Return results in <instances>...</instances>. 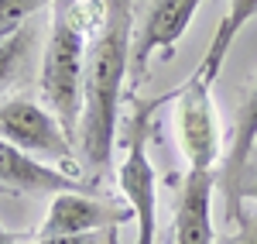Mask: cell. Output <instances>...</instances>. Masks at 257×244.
I'll return each mask as SVG.
<instances>
[{"label": "cell", "instance_id": "9c48e42d", "mask_svg": "<svg viewBox=\"0 0 257 244\" xmlns=\"http://www.w3.org/2000/svg\"><path fill=\"white\" fill-rule=\"evenodd\" d=\"M213 189L216 172L185 169L175 203V244H213Z\"/></svg>", "mask_w": 257, "mask_h": 244}, {"label": "cell", "instance_id": "7c38bea8", "mask_svg": "<svg viewBox=\"0 0 257 244\" xmlns=\"http://www.w3.org/2000/svg\"><path fill=\"white\" fill-rule=\"evenodd\" d=\"M35 45H38V24L28 21L18 31L0 38V97L28 76L31 62H35Z\"/></svg>", "mask_w": 257, "mask_h": 244}, {"label": "cell", "instance_id": "5bb4252c", "mask_svg": "<svg viewBox=\"0 0 257 244\" xmlns=\"http://www.w3.org/2000/svg\"><path fill=\"white\" fill-rule=\"evenodd\" d=\"M52 0H0V38L18 31L21 24L35 21L38 11H45Z\"/></svg>", "mask_w": 257, "mask_h": 244}, {"label": "cell", "instance_id": "9a60e30c", "mask_svg": "<svg viewBox=\"0 0 257 244\" xmlns=\"http://www.w3.org/2000/svg\"><path fill=\"white\" fill-rule=\"evenodd\" d=\"M237 234L230 237L226 244H257V213H250L247 206H240V213H237Z\"/></svg>", "mask_w": 257, "mask_h": 244}, {"label": "cell", "instance_id": "52a82bcc", "mask_svg": "<svg viewBox=\"0 0 257 244\" xmlns=\"http://www.w3.org/2000/svg\"><path fill=\"white\" fill-rule=\"evenodd\" d=\"M0 189L4 193H24V196H59V193H89L72 172H62L35 155L14 148L0 138Z\"/></svg>", "mask_w": 257, "mask_h": 244}, {"label": "cell", "instance_id": "e0dca14e", "mask_svg": "<svg viewBox=\"0 0 257 244\" xmlns=\"http://www.w3.org/2000/svg\"><path fill=\"white\" fill-rule=\"evenodd\" d=\"M0 244H14V237H11V234H7L4 227H0Z\"/></svg>", "mask_w": 257, "mask_h": 244}, {"label": "cell", "instance_id": "5b68a950", "mask_svg": "<svg viewBox=\"0 0 257 244\" xmlns=\"http://www.w3.org/2000/svg\"><path fill=\"white\" fill-rule=\"evenodd\" d=\"M175 138H178V151L189 162V169L216 172L223 138H219L213 86L199 76V69L175 93Z\"/></svg>", "mask_w": 257, "mask_h": 244}, {"label": "cell", "instance_id": "277c9868", "mask_svg": "<svg viewBox=\"0 0 257 244\" xmlns=\"http://www.w3.org/2000/svg\"><path fill=\"white\" fill-rule=\"evenodd\" d=\"M0 138L35 158H48L65 169H76V141L69 138L59 117L31 97L0 100Z\"/></svg>", "mask_w": 257, "mask_h": 244}, {"label": "cell", "instance_id": "8fae6325", "mask_svg": "<svg viewBox=\"0 0 257 244\" xmlns=\"http://www.w3.org/2000/svg\"><path fill=\"white\" fill-rule=\"evenodd\" d=\"M250 18H257V0H230V7H226L223 21H219V28L213 31V41H209V48H206V59L199 62V76L209 83V86L219 79L223 62H226L237 35L247 28Z\"/></svg>", "mask_w": 257, "mask_h": 244}, {"label": "cell", "instance_id": "3957f363", "mask_svg": "<svg viewBox=\"0 0 257 244\" xmlns=\"http://www.w3.org/2000/svg\"><path fill=\"white\" fill-rule=\"evenodd\" d=\"M165 100H172V97L138 103V110L131 114V124H127V151L117 169L120 193L138 224V244H155V237H158V176L148 158V138H151L155 114Z\"/></svg>", "mask_w": 257, "mask_h": 244}, {"label": "cell", "instance_id": "8992f818", "mask_svg": "<svg viewBox=\"0 0 257 244\" xmlns=\"http://www.w3.org/2000/svg\"><path fill=\"white\" fill-rule=\"evenodd\" d=\"M199 4L202 0H151L148 4V11L138 24V35H134V45H131V76H134V83H144L148 65L155 55H161V59L175 55V45L189 31Z\"/></svg>", "mask_w": 257, "mask_h": 244}, {"label": "cell", "instance_id": "6da1fadb", "mask_svg": "<svg viewBox=\"0 0 257 244\" xmlns=\"http://www.w3.org/2000/svg\"><path fill=\"white\" fill-rule=\"evenodd\" d=\"M131 24L134 0H103V21L89 41L86 79H82V114H79V158L93 183L110 176L113 144H117L123 79L131 72Z\"/></svg>", "mask_w": 257, "mask_h": 244}, {"label": "cell", "instance_id": "30bf717a", "mask_svg": "<svg viewBox=\"0 0 257 244\" xmlns=\"http://www.w3.org/2000/svg\"><path fill=\"white\" fill-rule=\"evenodd\" d=\"M254 148H257V79L237 107V121H233V131H230V148H226V158L219 165L216 186L223 189V196L233 189L240 169L247 165V158H250Z\"/></svg>", "mask_w": 257, "mask_h": 244}, {"label": "cell", "instance_id": "4fadbf2b", "mask_svg": "<svg viewBox=\"0 0 257 244\" xmlns=\"http://www.w3.org/2000/svg\"><path fill=\"white\" fill-rule=\"evenodd\" d=\"M243 200H254L257 203V148L250 151V158H247V165L240 169L237 183H233V189L223 196V203H226V220H237L240 206H243Z\"/></svg>", "mask_w": 257, "mask_h": 244}, {"label": "cell", "instance_id": "7a4b0ae2", "mask_svg": "<svg viewBox=\"0 0 257 244\" xmlns=\"http://www.w3.org/2000/svg\"><path fill=\"white\" fill-rule=\"evenodd\" d=\"M86 24L79 14V0H52V28L41 52L38 90L48 110L62 121L69 138L76 141L82 114V79H86Z\"/></svg>", "mask_w": 257, "mask_h": 244}, {"label": "cell", "instance_id": "ba28073f", "mask_svg": "<svg viewBox=\"0 0 257 244\" xmlns=\"http://www.w3.org/2000/svg\"><path fill=\"white\" fill-rule=\"evenodd\" d=\"M123 220H131V210L106 203L93 193H59L48 203L38 237H48V234H96V230L117 227Z\"/></svg>", "mask_w": 257, "mask_h": 244}, {"label": "cell", "instance_id": "2e32d148", "mask_svg": "<svg viewBox=\"0 0 257 244\" xmlns=\"http://www.w3.org/2000/svg\"><path fill=\"white\" fill-rule=\"evenodd\" d=\"M31 244H103V230H96V234H48V237H35Z\"/></svg>", "mask_w": 257, "mask_h": 244}]
</instances>
